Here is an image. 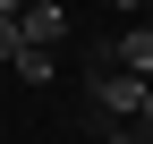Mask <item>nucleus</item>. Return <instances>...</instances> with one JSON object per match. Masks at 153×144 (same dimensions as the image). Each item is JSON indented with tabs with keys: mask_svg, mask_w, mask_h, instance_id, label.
Instances as JSON below:
<instances>
[{
	"mask_svg": "<svg viewBox=\"0 0 153 144\" xmlns=\"http://www.w3.org/2000/svg\"><path fill=\"white\" fill-rule=\"evenodd\" d=\"M17 76H26V85H51V76H60V51H43V43H17Z\"/></svg>",
	"mask_w": 153,
	"mask_h": 144,
	"instance_id": "4",
	"label": "nucleus"
},
{
	"mask_svg": "<svg viewBox=\"0 0 153 144\" xmlns=\"http://www.w3.org/2000/svg\"><path fill=\"white\" fill-rule=\"evenodd\" d=\"M94 102H102L111 119H136L145 110V76L136 68H102V76H94Z\"/></svg>",
	"mask_w": 153,
	"mask_h": 144,
	"instance_id": "1",
	"label": "nucleus"
},
{
	"mask_svg": "<svg viewBox=\"0 0 153 144\" xmlns=\"http://www.w3.org/2000/svg\"><path fill=\"white\" fill-rule=\"evenodd\" d=\"M0 9H26V0H0Z\"/></svg>",
	"mask_w": 153,
	"mask_h": 144,
	"instance_id": "9",
	"label": "nucleus"
},
{
	"mask_svg": "<svg viewBox=\"0 0 153 144\" xmlns=\"http://www.w3.org/2000/svg\"><path fill=\"white\" fill-rule=\"evenodd\" d=\"M111 60H119V68H136V76H153V26H128L119 43H111Z\"/></svg>",
	"mask_w": 153,
	"mask_h": 144,
	"instance_id": "3",
	"label": "nucleus"
},
{
	"mask_svg": "<svg viewBox=\"0 0 153 144\" xmlns=\"http://www.w3.org/2000/svg\"><path fill=\"white\" fill-rule=\"evenodd\" d=\"M111 9H145V0H111Z\"/></svg>",
	"mask_w": 153,
	"mask_h": 144,
	"instance_id": "7",
	"label": "nucleus"
},
{
	"mask_svg": "<svg viewBox=\"0 0 153 144\" xmlns=\"http://www.w3.org/2000/svg\"><path fill=\"white\" fill-rule=\"evenodd\" d=\"M145 9H153V0H145Z\"/></svg>",
	"mask_w": 153,
	"mask_h": 144,
	"instance_id": "10",
	"label": "nucleus"
},
{
	"mask_svg": "<svg viewBox=\"0 0 153 144\" xmlns=\"http://www.w3.org/2000/svg\"><path fill=\"white\" fill-rule=\"evenodd\" d=\"M17 43H26L17 34V9H0V60H17Z\"/></svg>",
	"mask_w": 153,
	"mask_h": 144,
	"instance_id": "5",
	"label": "nucleus"
},
{
	"mask_svg": "<svg viewBox=\"0 0 153 144\" xmlns=\"http://www.w3.org/2000/svg\"><path fill=\"white\" fill-rule=\"evenodd\" d=\"M102 144H136V136H102Z\"/></svg>",
	"mask_w": 153,
	"mask_h": 144,
	"instance_id": "8",
	"label": "nucleus"
},
{
	"mask_svg": "<svg viewBox=\"0 0 153 144\" xmlns=\"http://www.w3.org/2000/svg\"><path fill=\"white\" fill-rule=\"evenodd\" d=\"M17 34H26V43H43V51H60L68 9H60V0H26V9H17Z\"/></svg>",
	"mask_w": 153,
	"mask_h": 144,
	"instance_id": "2",
	"label": "nucleus"
},
{
	"mask_svg": "<svg viewBox=\"0 0 153 144\" xmlns=\"http://www.w3.org/2000/svg\"><path fill=\"white\" fill-rule=\"evenodd\" d=\"M136 119H145V127H153V76H145V110H136Z\"/></svg>",
	"mask_w": 153,
	"mask_h": 144,
	"instance_id": "6",
	"label": "nucleus"
}]
</instances>
